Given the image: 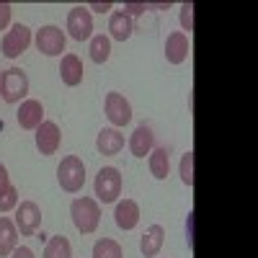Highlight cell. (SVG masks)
I'll return each mask as SVG.
<instances>
[{"mask_svg": "<svg viewBox=\"0 0 258 258\" xmlns=\"http://www.w3.org/2000/svg\"><path fill=\"white\" fill-rule=\"evenodd\" d=\"M163 243H165V230L163 225H150L142 235V240H140V253L145 258H155L160 250H163Z\"/></svg>", "mask_w": 258, "mask_h": 258, "instance_id": "obj_15", "label": "cell"}, {"mask_svg": "<svg viewBox=\"0 0 258 258\" xmlns=\"http://www.w3.org/2000/svg\"><path fill=\"white\" fill-rule=\"evenodd\" d=\"M106 116H109V121L114 124V129L124 126V124L132 121V106H129V101L121 93L111 91L109 96H106Z\"/></svg>", "mask_w": 258, "mask_h": 258, "instance_id": "obj_9", "label": "cell"}, {"mask_svg": "<svg viewBox=\"0 0 258 258\" xmlns=\"http://www.w3.org/2000/svg\"><path fill=\"white\" fill-rule=\"evenodd\" d=\"M109 57H111V39L103 36V34H96L91 39V59L96 64H103Z\"/></svg>", "mask_w": 258, "mask_h": 258, "instance_id": "obj_22", "label": "cell"}, {"mask_svg": "<svg viewBox=\"0 0 258 258\" xmlns=\"http://www.w3.org/2000/svg\"><path fill=\"white\" fill-rule=\"evenodd\" d=\"M57 181L62 186V191L68 194H78L85 183V165L78 155H68L62 158L59 168H57Z\"/></svg>", "mask_w": 258, "mask_h": 258, "instance_id": "obj_2", "label": "cell"}, {"mask_svg": "<svg viewBox=\"0 0 258 258\" xmlns=\"http://www.w3.org/2000/svg\"><path fill=\"white\" fill-rule=\"evenodd\" d=\"M109 31L116 41H126L129 36H132L135 31V24H132V18H129L124 11H114L111 18H109Z\"/></svg>", "mask_w": 258, "mask_h": 258, "instance_id": "obj_19", "label": "cell"}, {"mask_svg": "<svg viewBox=\"0 0 258 258\" xmlns=\"http://www.w3.org/2000/svg\"><path fill=\"white\" fill-rule=\"evenodd\" d=\"M11 188H13V183H11V178H8V170H6L3 163H0V197H6Z\"/></svg>", "mask_w": 258, "mask_h": 258, "instance_id": "obj_26", "label": "cell"}, {"mask_svg": "<svg viewBox=\"0 0 258 258\" xmlns=\"http://www.w3.org/2000/svg\"><path fill=\"white\" fill-rule=\"evenodd\" d=\"M31 44V29L24 24H13L11 31H6L3 36V54L8 59H16L18 54H24Z\"/></svg>", "mask_w": 258, "mask_h": 258, "instance_id": "obj_7", "label": "cell"}, {"mask_svg": "<svg viewBox=\"0 0 258 258\" xmlns=\"http://www.w3.org/2000/svg\"><path fill=\"white\" fill-rule=\"evenodd\" d=\"M44 258H73V245L64 235H54V238L47 240L44 248Z\"/></svg>", "mask_w": 258, "mask_h": 258, "instance_id": "obj_21", "label": "cell"}, {"mask_svg": "<svg viewBox=\"0 0 258 258\" xmlns=\"http://www.w3.org/2000/svg\"><path fill=\"white\" fill-rule=\"evenodd\" d=\"M18 248V230L8 217H0V258H8Z\"/></svg>", "mask_w": 258, "mask_h": 258, "instance_id": "obj_18", "label": "cell"}, {"mask_svg": "<svg viewBox=\"0 0 258 258\" xmlns=\"http://www.w3.org/2000/svg\"><path fill=\"white\" fill-rule=\"evenodd\" d=\"M59 142H62V135L54 121H41L36 126V147L41 155H54L59 150Z\"/></svg>", "mask_w": 258, "mask_h": 258, "instance_id": "obj_10", "label": "cell"}, {"mask_svg": "<svg viewBox=\"0 0 258 258\" xmlns=\"http://www.w3.org/2000/svg\"><path fill=\"white\" fill-rule=\"evenodd\" d=\"M59 75H62L64 85L75 88V85H80V80H83V62L75 54H64L62 64H59Z\"/></svg>", "mask_w": 258, "mask_h": 258, "instance_id": "obj_17", "label": "cell"}, {"mask_svg": "<svg viewBox=\"0 0 258 258\" xmlns=\"http://www.w3.org/2000/svg\"><path fill=\"white\" fill-rule=\"evenodd\" d=\"M188 52H191V44H188V36H186V34L173 31V34L165 39V59H168L170 64H181V62H186Z\"/></svg>", "mask_w": 258, "mask_h": 258, "instance_id": "obj_12", "label": "cell"}, {"mask_svg": "<svg viewBox=\"0 0 258 258\" xmlns=\"http://www.w3.org/2000/svg\"><path fill=\"white\" fill-rule=\"evenodd\" d=\"M8 24H11V6L8 3H0V31L8 29Z\"/></svg>", "mask_w": 258, "mask_h": 258, "instance_id": "obj_28", "label": "cell"}, {"mask_svg": "<svg viewBox=\"0 0 258 258\" xmlns=\"http://www.w3.org/2000/svg\"><path fill=\"white\" fill-rule=\"evenodd\" d=\"M8 258H34V250H31V248H26V245H18Z\"/></svg>", "mask_w": 258, "mask_h": 258, "instance_id": "obj_29", "label": "cell"}, {"mask_svg": "<svg viewBox=\"0 0 258 258\" xmlns=\"http://www.w3.org/2000/svg\"><path fill=\"white\" fill-rule=\"evenodd\" d=\"M0 91H3V73H0Z\"/></svg>", "mask_w": 258, "mask_h": 258, "instance_id": "obj_31", "label": "cell"}, {"mask_svg": "<svg viewBox=\"0 0 258 258\" xmlns=\"http://www.w3.org/2000/svg\"><path fill=\"white\" fill-rule=\"evenodd\" d=\"M16 230L21 235H36L39 227H41V209L36 202L31 199H24L18 207H16Z\"/></svg>", "mask_w": 258, "mask_h": 258, "instance_id": "obj_5", "label": "cell"}, {"mask_svg": "<svg viewBox=\"0 0 258 258\" xmlns=\"http://www.w3.org/2000/svg\"><path fill=\"white\" fill-rule=\"evenodd\" d=\"M68 44V36L59 26H41L36 31V49L47 57H59Z\"/></svg>", "mask_w": 258, "mask_h": 258, "instance_id": "obj_6", "label": "cell"}, {"mask_svg": "<svg viewBox=\"0 0 258 258\" xmlns=\"http://www.w3.org/2000/svg\"><path fill=\"white\" fill-rule=\"evenodd\" d=\"M181 24H183L186 31H194V3L181 6Z\"/></svg>", "mask_w": 258, "mask_h": 258, "instance_id": "obj_25", "label": "cell"}, {"mask_svg": "<svg viewBox=\"0 0 258 258\" xmlns=\"http://www.w3.org/2000/svg\"><path fill=\"white\" fill-rule=\"evenodd\" d=\"M121 186H124V178H121L119 168L109 165V168L98 170V176H96V197H98V202L114 204L121 197Z\"/></svg>", "mask_w": 258, "mask_h": 258, "instance_id": "obj_3", "label": "cell"}, {"mask_svg": "<svg viewBox=\"0 0 258 258\" xmlns=\"http://www.w3.org/2000/svg\"><path fill=\"white\" fill-rule=\"evenodd\" d=\"M181 181L186 186H194V153H186L181 158Z\"/></svg>", "mask_w": 258, "mask_h": 258, "instance_id": "obj_24", "label": "cell"}, {"mask_svg": "<svg viewBox=\"0 0 258 258\" xmlns=\"http://www.w3.org/2000/svg\"><path fill=\"white\" fill-rule=\"evenodd\" d=\"M68 31H70V36L75 41L91 39V34H93V16H91V11L83 8V6L73 8L68 13Z\"/></svg>", "mask_w": 258, "mask_h": 258, "instance_id": "obj_8", "label": "cell"}, {"mask_svg": "<svg viewBox=\"0 0 258 258\" xmlns=\"http://www.w3.org/2000/svg\"><path fill=\"white\" fill-rule=\"evenodd\" d=\"M153 147H155V135H153V129H150L147 124H140L132 137H129V150H132V155L135 158H145L153 153Z\"/></svg>", "mask_w": 258, "mask_h": 258, "instance_id": "obj_13", "label": "cell"}, {"mask_svg": "<svg viewBox=\"0 0 258 258\" xmlns=\"http://www.w3.org/2000/svg\"><path fill=\"white\" fill-rule=\"evenodd\" d=\"M93 258H124V250L116 240L111 238H101L96 245H93Z\"/></svg>", "mask_w": 258, "mask_h": 258, "instance_id": "obj_23", "label": "cell"}, {"mask_svg": "<svg viewBox=\"0 0 258 258\" xmlns=\"http://www.w3.org/2000/svg\"><path fill=\"white\" fill-rule=\"evenodd\" d=\"M114 220H116V225L121 230H135L137 222H140V207H137V202L135 199L119 202L116 209H114Z\"/></svg>", "mask_w": 258, "mask_h": 258, "instance_id": "obj_16", "label": "cell"}, {"mask_svg": "<svg viewBox=\"0 0 258 258\" xmlns=\"http://www.w3.org/2000/svg\"><path fill=\"white\" fill-rule=\"evenodd\" d=\"M150 173H153L158 181H165L170 173V158L165 147H153L150 153Z\"/></svg>", "mask_w": 258, "mask_h": 258, "instance_id": "obj_20", "label": "cell"}, {"mask_svg": "<svg viewBox=\"0 0 258 258\" xmlns=\"http://www.w3.org/2000/svg\"><path fill=\"white\" fill-rule=\"evenodd\" d=\"M147 11V6L145 3H124V13L132 18V16H140V13H145Z\"/></svg>", "mask_w": 258, "mask_h": 258, "instance_id": "obj_27", "label": "cell"}, {"mask_svg": "<svg viewBox=\"0 0 258 258\" xmlns=\"http://www.w3.org/2000/svg\"><path fill=\"white\" fill-rule=\"evenodd\" d=\"M21 129H36L41 121H44V106H41V101L36 98H26L21 101V109L16 114Z\"/></svg>", "mask_w": 258, "mask_h": 258, "instance_id": "obj_11", "label": "cell"}, {"mask_svg": "<svg viewBox=\"0 0 258 258\" xmlns=\"http://www.w3.org/2000/svg\"><path fill=\"white\" fill-rule=\"evenodd\" d=\"M91 8H93V11H101V13H103V11H111V3H91Z\"/></svg>", "mask_w": 258, "mask_h": 258, "instance_id": "obj_30", "label": "cell"}, {"mask_svg": "<svg viewBox=\"0 0 258 258\" xmlns=\"http://www.w3.org/2000/svg\"><path fill=\"white\" fill-rule=\"evenodd\" d=\"M70 217H73L78 232L91 235V232H96V227H98V222H101V209H98V204H96L93 199L78 197V199H73V204H70Z\"/></svg>", "mask_w": 258, "mask_h": 258, "instance_id": "obj_1", "label": "cell"}, {"mask_svg": "<svg viewBox=\"0 0 258 258\" xmlns=\"http://www.w3.org/2000/svg\"><path fill=\"white\" fill-rule=\"evenodd\" d=\"M29 93V78L26 73L21 68H11L3 73V91H0V96H3L6 103H18L24 101Z\"/></svg>", "mask_w": 258, "mask_h": 258, "instance_id": "obj_4", "label": "cell"}, {"mask_svg": "<svg viewBox=\"0 0 258 258\" xmlns=\"http://www.w3.org/2000/svg\"><path fill=\"white\" fill-rule=\"evenodd\" d=\"M121 147H124V135L119 132V129L106 126V129H101V132H98L96 150H98L101 155H119Z\"/></svg>", "mask_w": 258, "mask_h": 258, "instance_id": "obj_14", "label": "cell"}]
</instances>
